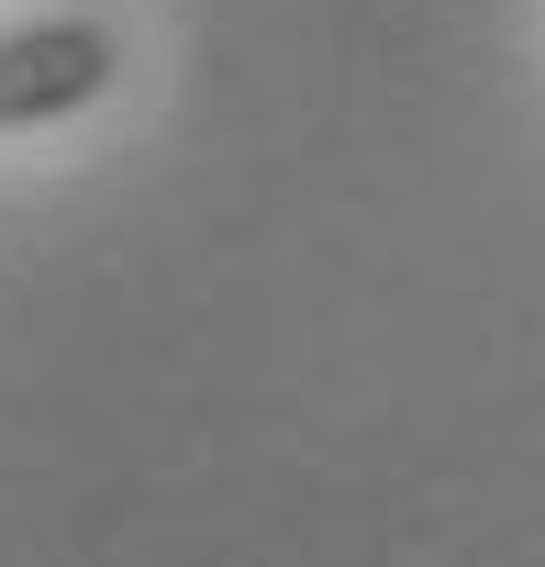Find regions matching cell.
Segmentation results:
<instances>
[{
    "instance_id": "obj_1",
    "label": "cell",
    "mask_w": 545,
    "mask_h": 567,
    "mask_svg": "<svg viewBox=\"0 0 545 567\" xmlns=\"http://www.w3.org/2000/svg\"><path fill=\"white\" fill-rule=\"evenodd\" d=\"M123 68L112 23H12L0 34V134L12 123H68L79 101H101Z\"/></svg>"
}]
</instances>
